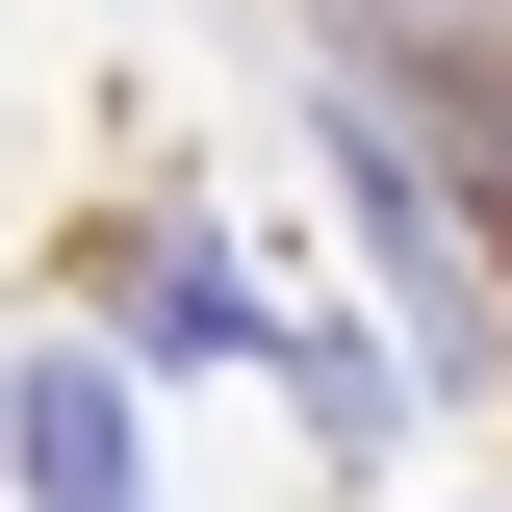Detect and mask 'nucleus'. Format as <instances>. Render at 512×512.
I'll use <instances>...</instances> for the list:
<instances>
[{
    "instance_id": "obj_1",
    "label": "nucleus",
    "mask_w": 512,
    "mask_h": 512,
    "mask_svg": "<svg viewBox=\"0 0 512 512\" xmlns=\"http://www.w3.org/2000/svg\"><path fill=\"white\" fill-rule=\"evenodd\" d=\"M333 26H359V103H333V128H410V103H436V128L512 154V0H333Z\"/></svg>"
},
{
    "instance_id": "obj_2",
    "label": "nucleus",
    "mask_w": 512,
    "mask_h": 512,
    "mask_svg": "<svg viewBox=\"0 0 512 512\" xmlns=\"http://www.w3.org/2000/svg\"><path fill=\"white\" fill-rule=\"evenodd\" d=\"M26 512H128V384L103 359H26Z\"/></svg>"
},
{
    "instance_id": "obj_3",
    "label": "nucleus",
    "mask_w": 512,
    "mask_h": 512,
    "mask_svg": "<svg viewBox=\"0 0 512 512\" xmlns=\"http://www.w3.org/2000/svg\"><path fill=\"white\" fill-rule=\"evenodd\" d=\"M128 308H154V333H180V359H256V308H231V282H205V256H180V231H154V256H128Z\"/></svg>"
}]
</instances>
